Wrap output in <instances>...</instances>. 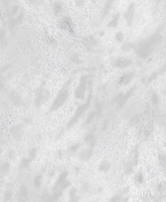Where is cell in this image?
I'll return each instance as SVG.
<instances>
[{
  "mask_svg": "<svg viewBox=\"0 0 166 202\" xmlns=\"http://www.w3.org/2000/svg\"><path fill=\"white\" fill-rule=\"evenodd\" d=\"M162 37L159 34H154L148 38L144 39L134 46L135 52L139 57L147 58L155 47L160 43Z\"/></svg>",
  "mask_w": 166,
  "mask_h": 202,
  "instance_id": "6da1fadb",
  "label": "cell"
},
{
  "mask_svg": "<svg viewBox=\"0 0 166 202\" xmlns=\"http://www.w3.org/2000/svg\"><path fill=\"white\" fill-rule=\"evenodd\" d=\"M89 103H90V99H88L87 101L85 104L82 105L78 108L73 117L72 118V119L69 122V123L67 125V129H69V128H71V127L73 126L75 124L77 123L78 119L80 118L82 115L84 114V113L86 111L87 109L88 108Z\"/></svg>",
  "mask_w": 166,
  "mask_h": 202,
  "instance_id": "7a4b0ae2",
  "label": "cell"
},
{
  "mask_svg": "<svg viewBox=\"0 0 166 202\" xmlns=\"http://www.w3.org/2000/svg\"><path fill=\"white\" fill-rule=\"evenodd\" d=\"M136 12V5L134 2L129 4L124 13V19L128 26H130L133 23L134 18L135 14Z\"/></svg>",
  "mask_w": 166,
  "mask_h": 202,
  "instance_id": "3957f363",
  "label": "cell"
},
{
  "mask_svg": "<svg viewBox=\"0 0 166 202\" xmlns=\"http://www.w3.org/2000/svg\"><path fill=\"white\" fill-rule=\"evenodd\" d=\"M132 63V60L127 57L120 56L117 57L112 60V64L114 67L117 68H126L130 66Z\"/></svg>",
  "mask_w": 166,
  "mask_h": 202,
  "instance_id": "277c9868",
  "label": "cell"
},
{
  "mask_svg": "<svg viewBox=\"0 0 166 202\" xmlns=\"http://www.w3.org/2000/svg\"><path fill=\"white\" fill-rule=\"evenodd\" d=\"M67 92L66 91H63L61 93L57 98L55 100L51 108V110L53 111H55L58 108H60L61 106L62 105L65 103L66 99L67 97Z\"/></svg>",
  "mask_w": 166,
  "mask_h": 202,
  "instance_id": "5b68a950",
  "label": "cell"
},
{
  "mask_svg": "<svg viewBox=\"0 0 166 202\" xmlns=\"http://www.w3.org/2000/svg\"><path fill=\"white\" fill-rule=\"evenodd\" d=\"M135 89V88H134V87H132L129 89V91H128L125 94H124V95L121 97L120 100L118 101V104H117L118 108H122L125 105L126 102L128 100V99L131 97V95L134 93Z\"/></svg>",
  "mask_w": 166,
  "mask_h": 202,
  "instance_id": "8992f818",
  "label": "cell"
},
{
  "mask_svg": "<svg viewBox=\"0 0 166 202\" xmlns=\"http://www.w3.org/2000/svg\"><path fill=\"white\" fill-rule=\"evenodd\" d=\"M93 150L91 149H85L80 153L79 158L83 162H87L92 157Z\"/></svg>",
  "mask_w": 166,
  "mask_h": 202,
  "instance_id": "52a82bcc",
  "label": "cell"
},
{
  "mask_svg": "<svg viewBox=\"0 0 166 202\" xmlns=\"http://www.w3.org/2000/svg\"><path fill=\"white\" fill-rule=\"evenodd\" d=\"M85 141L87 143L90 147H92L96 144V138L94 133L92 132L88 133L85 138Z\"/></svg>",
  "mask_w": 166,
  "mask_h": 202,
  "instance_id": "ba28073f",
  "label": "cell"
},
{
  "mask_svg": "<svg viewBox=\"0 0 166 202\" xmlns=\"http://www.w3.org/2000/svg\"><path fill=\"white\" fill-rule=\"evenodd\" d=\"M120 16V13H117L116 14L113 15L111 20L108 23V27L111 28H115L117 27L119 24Z\"/></svg>",
  "mask_w": 166,
  "mask_h": 202,
  "instance_id": "9c48e42d",
  "label": "cell"
},
{
  "mask_svg": "<svg viewBox=\"0 0 166 202\" xmlns=\"http://www.w3.org/2000/svg\"><path fill=\"white\" fill-rule=\"evenodd\" d=\"M134 78V74L133 73H128L124 74L121 77V82L124 85H127L130 83Z\"/></svg>",
  "mask_w": 166,
  "mask_h": 202,
  "instance_id": "30bf717a",
  "label": "cell"
},
{
  "mask_svg": "<svg viewBox=\"0 0 166 202\" xmlns=\"http://www.w3.org/2000/svg\"><path fill=\"white\" fill-rule=\"evenodd\" d=\"M63 195V192L61 190H57L53 195L49 196L46 199L47 201L49 202H55L57 201L62 195Z\"/></svg>",
  "mask_w": 166,
  "mask_h": 202,
  "instance_id": "8fae6325",
  "label": "cell"
},
{
  "mask_svg": "<svg viewBox=\"0 0 166 202\" xmlns=\"http://www.w3.org/2000/svg\"><path fill=\"white\" fill-rule=\"evenodd\" d=\"M111 168V164L108 161H103L99 166V170L103 172H106L109 171Z\"/></svg>",
  "mask_w": 166,
  "mask_h": 202,
  "instance_id": "7c38bea8",
  "label": "cell"
},
{
  "mask_svg": "<svg viewBox=\"0 0 166 202\" xmlns=\"http://www.w3.org/2000/svg\"><path fill=\"white\" fill-rule=\"evenodd\" d=\"M28 190L27 187L24 185H21L19 189L20 196L24 199H27L28 197Z\"/></svg>",
  "mask_w": 166,
  "mask_h": 202,
  "instance_id": "4fadbf2b",
  "label": "cell"
},
{
  "mask_svg": "<svg viewBox=\"0 0 166 202\" xmlns=\"http://www.w3.org/2000/svg\"><path fill=\"white\" fill-rule=\"evenodd\" d=\"M10 164L7 162H4L1 166V172L2 175H7L9 172Z\"/></svg>",
  "mask_w": 166,
  "mask_h": 202,
  "instance_id": "5bb4252c",
  "label": "cell"
},
{
  "mask_svg": "<svg viewBox=\"0 0 166 202\" xmlns=\"http://www.w3.org/2000/svg\"><path fill=\"white\" fill-rule=\"evenodd\" d=\"M12 134L14 139L17 141L21 140L22 137V133L21 130L19 128H14Z\"/></svg>",
  "mask_w": 166,
  "mask_h": 202,
  "instance_id": "9a60e30c",
  "label": "cell"
},
{
  "mask_svg": "<svg viewBox=\"0 0 166 202\" xmlns=\"http://www.w3.org/2000/svg\"><path fill=\"white\" fill-rule=\"evenodd\" d=\"M42 175H39L36 176L34 179L33 183L35 188L36 189H40L42 184Z\"/></svg>",
  "mask_w": 166,
  "mask_h": 202,
  "instance_id": "2e32d148",
  "label": "cell"
},
{
  "mask_svg": "<svg viewBox=\"0 0 166 202\" xmlns=\"http://www.w3.org/2000/svg\"><path fill=\"white\" fill-rule=\"evenodd\" d=\"M69 201L77 202L79 200V198L76 195V189H73L69 192Z\"/></svg>",
  "mask_w": 166,
  "mask_h": 202,
  "instance_id": "e0dca14e",
  "label": "cell"
},
{
  "mask_svg": "<svg viewBox=\"0 0 166 202\" xmlns=\"http://www.w3.org/2000/svg\"><path fill=\"white\" fill-rule=\"evenodd\" d=\"M134 46L130 42H126L122 44L121 46V50L123 52H128L134 48Z\"/></svg>",
  "mask_w": 166,
  "mask_h": 202,
  "instance_id": "ac0fdd59",
  "label": "cell"
},
{
  "mask_svg": "<svg viewBox=\"0 0 166 202\" xmlns=\"http://www.w3.org/2000/svg\"><path fill=\"white\" fill-rule=\"evenodd\" d=\"M37 150L35 148H32L29 152L28 158L30 160V162H32L35 158L36 155H37Z\"/></svg>",
  "mask_w": 166,
  "mask_h": 202,
  "instance_id": "d6986e66",
  "label": "cell"
},
{
  "mask_svg": "<svg viewBox=\"0 0 166 202\" xmlns=\"http://www.w3.org/2000/svg\"><path fill=\"white\" fill-rule=\"evenodd\" d=\"M68 175V173L66 171L64 172L62 174H61L59 176V178H58V179L57 180V184H56V185L60 184L62 182L66 181V178L67 177Z\"/></svg>",
  "mask_w": 166,
  "mask_h": 202,
  "instance_id": "ffe728a7",
  "label": "cell"
},
{
  "mask_svg": "<svg viewBox=\"0 0 166 202\" xmlns=\"http://www.w3.org/2000/svg\"><path fill=\"white\" fill-rule=\"evenodd\" d=\"M30 162H31L28 158L23 159L20 163V168L23 169H26L29 165Z\"/></svg>",
  "mask_w": 166,
  "mask_h": 202,
  "instance_id": "44dd1931",
  "label": "cell"
},
{
  "mask_svg": "<svg viewBox=\"0 0 166 202\" xmlns=\"http://www.w3.org/2000/svg\"><path fill=\"white\" fill-rule=\"evenodd\" d=\"M115 38L117 42H122L124 39V34L121 31L118 32L115 35Z\"/></svg>",
  "mask_w": 166,
  "mask_h": 202,
  "instance_id": "7402d4cb",
  "label": "cell"
},
{
  "mask_svg": "<svg viewBox=\"0 0 166 202\" xmlns=\"http://www.w3.org/2000/svg\"><path fill=\"white\" fill-rule=\"evenodd\" d=\"M8 157L11 160H15L17 157V153L14 150H12L10 151L8 153Z\"/></svg>",
  "mask_w": 166,
  "mask_h": 202,
  "instance_id": "603a6c76",
  "label": "cell"
},
{
  "mask_svg": "<svg viewBox=\"0 0 166 202\" xmlns=\"http://www.w3.org/2000/svg\"><path fill=\"white\" fill-rule=\"evenodd\" d=\"M13 194L11 191L7 190L5 192L4 194V201H8L11 200Z\"/></svg>",
  "mask_w": 166,
  "mask_h": 202,
  "instance_id": "cb8c5ba5",
  "label": "cell"
},
{
  "mask_svg": "<svg viewBox=\"0 0 166 202\" xmlns=\"http://www.w3.org/2000/svg\"><path fill=\"white\" fill-rule=\"evenodd\" d=\"M80 144L79 143H76V144H75L74 145H72L69 147V150L71 152L75 153L77 151L78 149H79V148H80Z\"/></svg>",
  "mask_w": 166,
  "mask_h": 202,
  "instance_id": "d4e9b609",
  "label": "cell"
},
{
  "mask_svg": "<svg viewBox=\"0 0 166 202\" xmlns=\"http://www.w3.org/2000/svg\"><path fill=\"white\" fill-rule=\"evenodd\" d=\"M135 179L136 182H138V183H141L143 181V176L141 173H139V174H137V175H136V177L135 178Z\"/></svg>",
  "mask_w": 166,
  "mask_h": 202,
  "instance_id": "484cf974",
  "label": "cell"
},
{
  "mask_svg": "<svg viewBox=\"0 0 166 202\" xmlns=\"http://www.w3.org/2000/svg\"><path fill=\"white\" fill-rule=\"evenodd\" d=\"M75 2L78 7H82L86 4V0H75Z\"/></svg>",
  "mask_w": 166,
  "mask_h": 202,
  "instance_id": "4316f807",
  "label": "cell"
},
{
  "mask_svg": "<svg viewBox=\"0 0 166 202\" xmlns=\"http://www.w3.org/2000/svg\"><path fill=\"white\" fill-rule=\"evenodd\" d=\"M94 112L90 114V115H89V117L87 119L86 121V124L85 125H87V124H89L91 121H92V119H93V118L94 117Z\"/></svg>",
  "mask_w": 166,
  "mask_h": 202,
  "instance_id": "83f0119b",
  "label": "cell"
},
{
  "mask_svg": "<svg viewBox=\"0 0 166 202\" xmlns=\"http://www.w3.org/2000/svg\"><path fill=\"white\" fill-rule=\"evenodd\" d=\"M121 198V196L119 195H116L114 196L111 199V201H119L120 200Z\"/></svg>",
  "mask_w": 166,
  "mask_h": 202,
  "instance_id": "f1b7e54d",
  "label": "cell"
},
{
  "mask_svg": "<svg viewBox=\"0 0 166 202\" xmlns=\"http://www.w3.org/2000/svg\"><path fill=\"white\" fill-rule=\"evenodd\" d=\"M152 100L153 103L154 104H157L158 103V101H159V99H158V97L155 94L153 95Z\"/></svg>",
  "mask_w": 166,
  "mask_h": 202,
  "instance_id": "f546056e",
  "label": "cell"
},
{
  "mask_svg": "<svg viewBox=\"0 0 166 202\" xmlns=\"http://www.w3.org/2000/svg\"><path fill=\"white\" fill-rule=\"evenodd\" d=\"M116 1V0H107V3L112 5L113 3Z\"/></svg>",
  "mask_w": 166,
  "mask_h": 202,
  "instance_id": "4dcf8cb0",
  "label": "cell"
},
{
  "mask_svg": "<svg viewBox=\"0 0 166 202\" xmlns=\"http://www.w3.org/2000/svg\"><path fill=\"white\" fill-rule=\"evenodd\" d=\"M55 11H57V13L60 11L61 10V7L59 5H57V6L55 7Z\"/></svg>",
  "mask_w": 166,
  "mask_h": 202,
  "instance_id": "1f68e13d",
  "label": "cell"
}]
</instances>
